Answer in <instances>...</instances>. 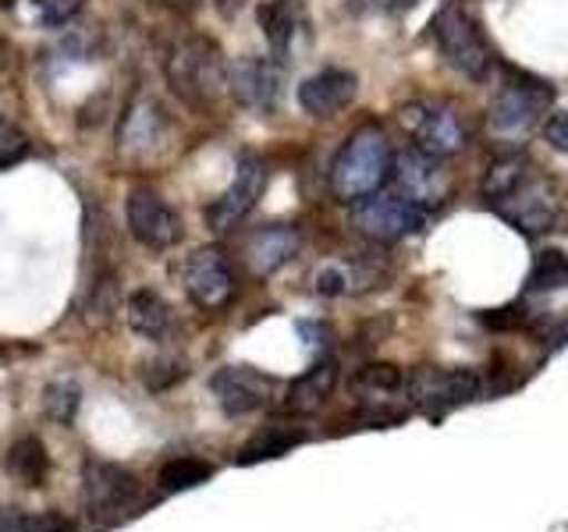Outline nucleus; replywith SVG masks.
Here are the masks:
<instances>
[{"label":"nucleus","instance_id":"1","mask_svg":"<svg viewBox=\"0 0 568 532\" xmlns=\"http://www.w3.org/2000/svg\"><path fill=\"white\" fill-rule=\"evenodd\" d=\"M387 177H395V150L381 124L355 129L331 164V192L342 203H359L377 195Z\"/></svg>","mask_w":568,"mask_h":532},{"label":"nucleus","instance_id":"2","mask_svg":"<svg viewBox=\"0 0 568 532\" xmlns=\"http://www.w3.org/2000/svg\"><path fill=\"white\" fill-rule=\"evenodd\" d=\"M164 75L171 93L192 111H213L227 93V64L221 47L206 35H189L168 53Z\"/></svg>","mask_w":568,"mask_h":532},{"label":"nucleus","instance_id":"3","mask_svg":"<svg viewBox=\"0 0 568 532\" xmlns=\"http://www.w3.org/2000/svg\"><path fill=\"white\" fill-rule=\"evenodd\" d=\"M550 103H555L550 82L529 75V71L505 68V82L497 85L490 100V129L501 135H523L550 111Z\"/></svg>","mask_w":568,"mask_h":532},{"label":"nucleus","instance_id":"4","mask_svg":"<svg viewBox=\"0 0 568 532\" xmlns=\"http://www.w3.org/2000/svg\"><path fill=\"white\" fill-rule=\"evenodd\" d=\"M430 29H434L440 53L448 58V64L458 75H466L473 82H484L490 75V47L484 43V35H479L473 18L458 4H444L434 14Z\"/></svg>","mask_w":568,"mask_h":532},{"label":"nucleus","instance_id":"5","mask_svg":"<svg viewBox=\"0 0 568 532\" xmlns=\"http://www.w3.org/2000/svg\"><path fill=\"white\" fill-rule=\"evenodd\" d=\"M82 497L93 525L106 529L118 525L124 514H132L139 501V483L129 469L111 466V461H85L82 469Z\"/></svg>","mask_w":568,"mask_h":532},{"label":"nucleus","instance_id":"6","mask_svg":"<svg viewBox=\"0 0 568 532\" xmlns=\"http://www.w3.org/2000/svg\"><path fill=\"white\" fill-rule=\"evenodd\" d=\"M352 224L373 242H398L405 235H416L426 224V209L416 206L405 195H366L352 203Z\"/></svg>","mask_w":568,"mask_h":532},{"label":"nucleus","instance_id":"7","mask_svg":"<svg viewBox=\"0 0 568 532\" xmlns=\"http://www.w3.org/2000/svg\"><path fill=\"white\" fill-rule=\"evenodd\" d=\"M490 206L501 213L511 227L526 231V235H540V231H550L561 217V192L555 182H547V177L529 174L519 188Z\"/></svg>","mask_w":568,"mask_h":532},{"label":"nucleus","instance_id":"8","mask_svg":"<svg viewBox=\"0 0 568 532\" xmlns=\"http://www.w3.org/2000/svg\"><path fill=\"white\" fill-rule=\"evenodd\" d=\"M479 395V377L473 369H437L423 366L408 377V398H413L426 416H444L452 408L466 405Z\"/></svg>","mask_w":568,"mask_h":532},{"label":"nucleus","instance_id":"9","mask_svg":"<svg viewBox=\"0 0 568 532\" xmlns=\"http://www.w3.org/2000/svg\"><path fill=\"white\" fill-rule=\"evenodd\" d=\"M402 124L416 139V150L426 156L448 160L466 150V129L455 111L448 106H426V103H408L402 106Z\"/></svg>","mask_w":568,"mask_h":532},{"label":"nucleus","instance_id":"10","mask_svg":"<svg viewBox=\"0 0 568 532\" xmlns=\"http://www.w3.org/2000/svg\"><path fill=\"white\" fill-rule=\"evenodd\" d=\"M182 280L189 298L206 313H221L235 298V270L221 248H195L185 259Z\"/></svg>","mask_w":568,"mask_h":532},{"label":"nucleus","instance_id":"11","mask_svg":"<svg viewBox=\"0 0 568 532\" xmlns=\"http://www.w3.org/2000/svg\"><path fill=\"white\" fill-rule=\"evenodd\" d=\"M227 93L235 96L245 111L274 114L284 93V71L271 58H239L227 68Z\"/></svg>","mask_w":568,"mask_h":532},{"label":"nucleus","instance_id":"12","mask_svg":"<svg viewBox=\"0 0 568 532\" xmlns=\"http://www.w3.org/2000/svg\"><path fill=\"white\" fill-rule=\"evenodd\" d=\"M263 192H266V164L256 156H245L239 164V171H235V182H231L221 200H213L210 209H206L210 231L224 235V231L239 227L248 213L256 209V203L263 200Z\"/></svg>","mask_w":568,"mask_h":532},{"label":"nucleus","instance_id":"13","mask_svg":"<svg viewBox=\"0 0 568 532\" xmlns=\"http://www.w3.org/2000/svg\"><path fill=\"white\" fill-rule=\"evenodd\" d=\"M124 217H129V227L135 242H142L153 253H168L178 242H182L185 227H182V217L160 200L156 192L150 188H135L129 195V206H124Z\"/></svg>","mask_w":568,"mask_h":532},{"label":"nucleus","instance_id":"14","mask_svg":"<svg viewBox=\"0 0 568 532\" xmlns=\"http://www.w3.org/2000/svg\"><path fill=\"white\" fill-rule=\"evenodd\" d=\"M395 182L405 200H413L423 209H437L452 195V174L440 167L437 156H426L419 150H405L395 156Z\"/></svg>","mask_w":568,"mask_h":532},{"label":"nucleus","instance_id":"15","mask_svg":"<svg viewBox=\"0 0 568 532\" xmlns=\"http://www.w3.org/2000/svg\"><path fill=\"white\" fill-rule=\"evenodd\" d=\"M210 387H213V395H217V401L227 416L256 412V408L266 405L274 395V380L263 377V372H256V369H248V366H224L221 372H213Z\"/></svg>","mask_w":568,"mask_h":532},{"label":"nucleus","instance_id":"16","mask_svg":"<svg viewBox=\"0 0 568 532\" xmlns=\"http://www.w3.org/2000/svg\"><path fill=\"white\" fill-rule=\"evenodd\" d=\"M355 93H359V82H355L352 71L327 68L298 85V103H302V111L313 117H334L355 100Z\"/></svg>","mask_w":568,"mask_h":532},{"label":"nucleus","instance_id":"17","mask_svg":"<svg viewBox=\"0 0 568 532\" xmlns=\"http://www.w3.org/2000/svg\"><path fill=\"white\" fill-rule=\"evenodd\" d=\"M256 22L277 58H288L298 32L306 29V4L302 0H263Z\"/></svg>","mask_w":568,"mask_h":532},{"label":"nucleus","instance_id":"18","mask_svg":"<svg viewBox=\"0 0 568 532\" xmlns=\"http://www.w3.org/2000/svg\"><path fill=\"white\" fill-rule=\"evenodd\" d=\"M295 253H298V231L284 227V224L256 231V235L248 238V245H245V259H248V266H253L256 277H271Z\"/></svg>","mask_w":568,"mask_h":532},{"label":"nucleus","instance_id":"19","mask_svg":"<svg viewBox=\"0 0 568 532\" xmlns=\"http://www.w3.org/2000/svg\"><path fill=\"white\" fill-rule=\"evenodd\" d=\"M129 324L146 341H164L171 334V309L156 291H135L129 298Z\"/></svg>","mask_w":568,"mask_h":532},{"label":"nucleus","instance_id":"20","mask_svg":"<svg viewBox=\"0 0 568 532\" xmlns=\"http://www.w3.org/2000/svg\"><path fill=\"white\" fill-rule=\"evenodd\" d=\"M8 472L22 487H43L50 475V454L43 448V440H36V437L14 440L8 451Z\"/></svg>","mask_w":568,"mask_h":532},{"label":"nucleus","instance_id":"21","mask_svg":"<svg viewBox=\"0 0 568 532\" xmlns=\"http://www.w3.org/2000/svg\"><path fill=\"white\" fill-rule=\"evenodd\" d=\"M334 380H337L334 362H320L310 372H302L288 390V408H295V412H313V408L331 395Z\"/></svg>","mask_w":568,"mask_h":532},{"label":"nucleus","instance_id":"22","mask_svg":"<svg viewBox=\"0 0 568 532\" xmlns=\"http://www.w3.org/2000/svg\"><path fill=\"white\" fill-rule=\"evenodd\" d=\"M377 284V274L369 270L363 263H334L327 270L316 274V291L324 295H355V291H366Z\"/></svg>","mask_w":568,"mask_h":532},{"label":"nucleus","instance_id":"23","mask_svg":"<svg viewBox=\"0 0 568 532\" xmlns=\"http://www.w3.org/2000/svg\"><path fill=\"white\" fill-rule=\"evenodd\" d=\"M529 291H561L568 288V256L561 248H544L529 266Z\"/></svg>","mask_w":568,"mask_h":532},{"label":"nucleus","instance_id":"24","mask_svg":"<svg viewBox=\"0 0 568 532\" xmlns=\"http://www.w3.org/2000/svg\"><path fill=\"white\" fill-rule=\"evenodd\" d=\"M529 177V164L523 156H505V160H497L494 167H487L484 174V195H487V203H497V200H505L508 192H515L523 182Z\"/></svg>","mask_w":568,"mask_h":532},{"label":"nucleus","instance_id":"25","mask_svg":"<svg viewBox=\"0 0 568 532\" xmlns=\"http://www.w3.org/2000/svg\"><path fill=\"white\" fill-rule=\"evenodd\" d=\"M302 440H306V433L274 426V430L260 433L253 443H245V451L239 454V461H242V466H253V461H263V458H281V454H288L295 443H302Z\"/></svg>","mask_w":568,"mask_h":532},{"label":"nucleus","instance_id":"26","mask_svg":"<svg viewBox=\"0 0 568 532\" xmlns=\"http://www.w3.org/2000/svg\"><path fill=\"white\" fill-rule=\"evenodd\" d=\"M213 475V469L206 466V461L200 458H174L171 466L160 469V487H164L168 493H182V490H192L206 483V479Z\"/></svg>","mask_w":568,"mask_h":532},{"label":"nucleus","instance_id":"27","mask_svg":"<svg viewBox=\"0 0 568 532\" xmlns=\"http://www.w3.org/2000/svg\"><path fill=\"white\" fill-rule=\"evenodd\" d=\"M0 532H71V525L58 514H29L11 508L0 514Z\"/></svg>","mask_w":568,"mask_h":532},{"label":"nucleus","instance_id":"28","mask_svg":"<svg viewBox=\"0 0 568 532\" xmlns=\"http://www.w3.org/2000/svg\"><path fill=\"white\" fill-rule=\"evenodd\" d=\"M47 416L50 419H58V422H71L75 419V412H79V387L75 383H68V380H61V383H50L47 387Z\"/></svg>","mask_w":568,"mask_h":532},{"label":"nucleus","instance_id":"29","mask_svg":"<svg viewBox=\"0 0 568 532\" xmlns=\"http://www.w3.org/2000/svg\"><path fill=\"white\" fill-rule=\"evenodd\" d=\"M26 156H29V135L18 124L0 117V171L22 164Z\"/></svg>","mask_w":568,"mask_h":532},{"label":"nucleus","instance_id":"30","mask_svg":"<svg viewBox=\"0 0 568 532\" xmlns=\"http://www.w3.org/2000/svg\"><path fill=\"white\" fill-rule=\"evenodd\" d=\"M359 387L369 390L373 398H384V395H395L402 387V372L395 366H366L359 372Z\"/></svg>","mask_w":568,"mask_h":532},{"label":"nucleus","instance_id":"31","mask_svg":"<svg viewBox=\"0 0 568 532\" xmlns=\"http://www.w3.org/2000/svg\"><path fill=\"white\" fill-rule=\"evenodd\" d=\"M85 0H40V22L47 29H61L68 22H75Z\"/></svg>","mask_w":568,"mask_h":532},{"label":"nucleus","instance_id":"32","mask_svg":"<svg viewBox=\"0 0 568 532\" xmlns=\"http://www.w3.org/2000/svg\"><path fill=\"white\" fill-rule=\"evenodd\" d=\"M544 139L550 142V150L568 156V111H558L544 121Z\"/></svg>","mask_w":568,"mask_h":532},{"label":"nucleus","instance_id":"33","mask_svg":"<svg viewBox=\"0 0 568 532\" xmlns=\"http://www.w3.org/2000/svg\"><path fill=\"white\" fill-rule=\"evenodd\" d=\"M413 4H419V0H348V8L359 14H398Z\"/></svg>","mask_w":568,"mask_h":532},{"label":"nucleus","instance_id":"34","mask_svg":"<svg viewBox=\"0 0 568 532\" xmlns=\"http://www.w3.org/2000/svg\"><path fill=\"white\" fill-rule=\"evenodd\" d=\"M245 4H248V0H217V14L221 18H235Z\"/></svg>","mask_w":568,"mask_h":532},{"label":"nucleus","instance_id":"35","mask_svg":"<svg viewBox=\"0 0 568 532\" xmlns=\"http://www.w3.org/2000/svg\"><path fill=\"white\" fill-rule=\"evenodd\" d=\"M11 58H14V50H11V43L0 35V71H8L11 68Z\"/></svg>","mask_w":568,"mask_h":532},{"label":"nucleus","instance_id":"36","mask_svg":"<svg viewBox=\"0 0 568 532\" xmlns=\"http://www.w3.org/2000/svg\"><path fill=\"white\" fill-rule=\"evenodd\" d=\"M160 4L171 11H189V8H195V0H160Z\"/></svg>","mask_w":568,"mask_h":532},{"label":"nucleus","instance_id":"37","mask_svg":"<svg viewBox=\"0 0 568 532\" xmlns=\"http://www.w3.org/2000/svg\"><path fill=\"white\" fill-rule=\"evenodd\" d=\"M18 4V0H0V8H14Z\"/></svg>","mask_w":568,"mask_h":532}]
</instances>
